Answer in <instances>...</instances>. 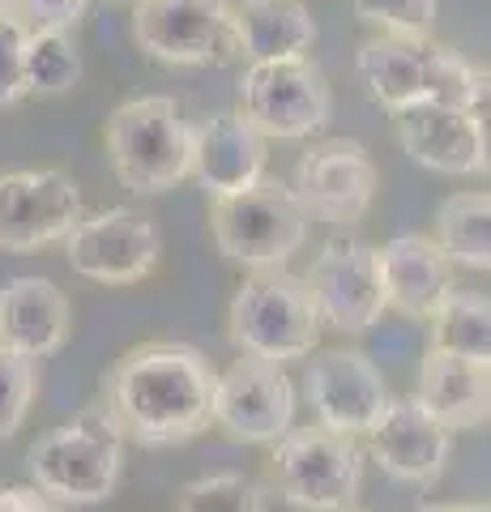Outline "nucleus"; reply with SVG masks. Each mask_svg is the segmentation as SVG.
Returning <instances> with one entry per match:
<instances>
[{"label": "nucleus", "instance_id": "nucleus-20", "mask_svg": "<svg viewBox=\"0 0 491 512\" xmlns=\"http://www.w3.org/2000/svg\"><path fill=\"white\" fill-rule=\"evenodd\" d=\"M415 402L445 431L487 423V414H491V363L449 355V350L432 346L419 363Z\"/></svg>", "mask_w": 491, "mask_h": 512}, {"label": "nucleus", "instance_id": "nucleus-12", "mask_svg": "<svg viewBox=\"0 0 491 512\" xmlns=\"http://www.w3.org/2000/svg\"><path fill=\"white\" fill-rule=\"evenodd\" d=\"M291 192H295V201L304 214L329 222V227H355L372 205L376 163L359 141L325 137L299 154Z\"/></svg>", "mask_w": 491, "mask_h": 512}, {"label": "nucleus", "instance_id": "nucleus-27", "mask_svg": "<svg viewBox=\"0 0 491 512\" xmlns=\"http://www.w3.org/2000/svg\"><path fill=\"white\" fill-rule=\"evenodd\" d=\"M35 380H39L35 359L0 346V440H9L22 427L30 397H35Z\"/></svg>", "mask_w": 491, "mask_h": 512}, {"label": "nucleus", "instance_id": "nucleus-3", "mask_svg": "<svg viewBox=\"0 0 491 512\" xmlns=\"http://www.w3.org/2000/svg\"><path fill=\"white\" fill-rule=\"evenodd\" d=\"M227 329L244 355L291 363L312 355L316 338H321V312H316L308 282L291 269H248L240 291L231 295Z\"/></svg>", "mask_w": 491, "mask_h": 512}, {"label": "nucleus", "instance_id": "nucleus-18", "mask_svg": "<svg viewBox=\"0 0 491 512\" xmlns=\"http://www.w3.org/2000/svg\"><path fill=\"white\" fill-rule=\"evenodd\" d=\"M376 265H380L385 308H398L402 316H432L457 291L453 261L427 235L389 239L385 248H376Z\"/></svg>", "mask_w": 491, "mask_h": 512}, {"label": "nucleus", "instance_id": "nucleus-22", "mask_svg": "<svg viewBox=\"0 0 491 512\" xmlns=\"http://www.w3.org/2000/svg\"><path fill=\"white\" fill-rule=\"evenodd\" d=\"M235 9V52L248 60L304 56L316 43V22L304 0H240Z\"/></svg>", "mask_w": 491, "mask_h": 512}, {"label": "nucleus", "instance_id": "nucleus-7", "mask_svg": "<svg viewBox=\"0 0 491 512\" xmlns=\"http://www.w3.org/2000/svg\"><path fill=\"white\" fill-rule=\"evenodd\" d=\"M214 244L240 269H274L287 265L308 235V214L299 210L295 192L278 180L248 184L227 197H214Z\"/></svg>", "mask_w": 491, "mask_h": 512}, {"label": "nucleus", "instance_id": "nucleus-14", "mask_svg": "<svg viewBox=\"0 0 491 512\" xmlns=\"http://www.w3.org/2000/svg\"><path fill=\"white\" fill-rule=\"evenodd\" d=\"M304 397L316 423L342 431V436H368L389 402L385 376L363 350H321L304 367Z\"/></svg>", "mask_w": 491, "mask_h": 512}, {"label": "nucleus", "instance_id": "nucleus-21", "mask_svg": "<svg viewBox=\"0 0 491 512\" xmlns=\"http://www.w3.org/2000/svg\"><path fill=\"white\" fill-rule=\"evenodd\" d=\"M69 295L47 278H13L0 286V346L47 359L69 342Z\"/></svg>", "mask_w": 491, "mask_h": 512}, {"label": "nucleus", "instance_id": "nucleus-6", "mask_svg": "<svg viewBox=\"0 0 491 512\" xmlns=\"http://www.w3.org/2000/svg\"><path fill=\"white\" fill-rule=\"evenodd\" d=\"M269 474H274V487L291 508L338 512L346 504H355L359 495L363 448L355 436H342V431L325 423L287 427L274 440Z\"/></svg>", "mask_w": 491, "mask_h": 512}, {"label": "nucleus", "instance_id": "nucleus-17", "mask_svg": "<svg viewBox=\"0 0 491 512\" xmlns=\"http://www.w3.org/2000/svg\"><path fill=\"white\" fill-rule=\"evenodd\" d=\"M368 453L398 483H432L449 461V431L415 397H402L385 402L380 419L368 427Z\"/></svg>", "mask_w": 491, "mask_h": 512}, {"label": "nucleus", "instance_id": "nucleus-13", "mask_svg": "<svg viewBox=\"0 0 491 512\" xmlns=\"http://www.w3.org/2000/svg\"><path fill=\"white\" fill-rule=\"evenodd\" d=\"M82 218V192L65 171H9L0 175V248L35 252L65 239Z\"/></svg>", "mask_w": 491, "mask_h": 512}, {"label": "nucleus", "instance_id": "nucleus-25", "mask_svg": "<svg viewBox=\"0 0 491 512\" xmlns=\"http://www.w3.org/2000/svg\"><path fill=\"white\" fill-rule=\"evenodd\" d=\"M22 69L30 94H65L82 82V56L69 30H26Z\"/></svg>", "mask_w": 491, "mask_h": 512}, {"label": "nucleus", "instance_id": "nucleus-23", "mask_svg": "<svg viewBox=\"0 0 491 512\" xmlns=\"http://www.w3.org/2000/svg\"><path fill=\"white\" fill-rule=\"evenodd\" d=\"M436 248L470 269L491 265V197L457 192L436 210Z\"/></svg>", "mask_w": 491, "mask_h": 512}, {"label": "nucleus", "instance_id": "nucleus-31", "mask_svg": "<svg viewBox=\"0 0 491 512\" xmlns=\"http://www.w3.org/2000/svg\"><path fill=\"white\" fill-rule=\"evenodd\" d=\"M0 512H52L39 487H0Z\"/></svg>", "mask_w": 491, "mask_h": 512}, {"label": "nucleus", "instance_id": "nucleus-11", "mask_svg": "<svg viewBox=\"0 0 491 512\" xmlns=\"http://www.w3.org/2000/svg\"><path fill=\"white\" fill-rule=\"evenodd\" d=\"M133 39L163 64H210L235 52L231 0H137Z\"/></svg>", "mask_w": 491, "mask_h": 512}, {"label": "nucleus", "instance_id": "nucleus-16", "mask_svg": "<svg viewBox=\"0 0 491 512\" xmlns=\"http://www.w3.org/2000/svg\"><path fill=\"white\" fill-rule=\"evenodd\" d=\"M398 141L410 163L440 175L487 171V124L479 111L415 103L398 111Z\"/></svg>", "mask_w": 491, "mask_h": 512}, {"label": "nucleus", "instance_id": "nucleus-29", "mask_svg": "<svg viewBox=\"0 0 491 512\" xmlns=\"http://www.w3.org/2000/svg\"><path fill=\"white\" fill-rule=\"evenodd\" d=\"M22 52H26V26L9 9H0V107H13L30 94Z\"/></svg>", "mask_w": 491, "mask_h": 512}, {"label": "nucleus", "instance_id": "nucleus-2", "mask_svg": "<svg viewBox=\"0 0 491 512\" xmlns=\"http://www.w3.org/2000/svg\"><path fill=\"white\" fill-rule=\"evenodd\" d=\"M355 69L372 99L385 111H406L415 103H440L479 111L487 99V73L427 35H376L359 47Z\"/></svg>", "mask_w": 491, "mask_h": 512}, {"label": "nucleus", "instance_id": "nucleus-30", "mask_svg": "<svg viewBox=\"0 0 491 512\" xmlns=\"http://www.w3.org/2000/svg\"><path fill=\"white\" fill-rule=\"evenodd\" d=\"M90 0H9V13L26 30H73Z\"/></svg>", "mask_w": 491, "mask_h": 512}, {"label": "nucleus", "instance_id": "nucleus-28", "mask_svg": "<svg viewBox=\"0 0 491 512\" xmlns=\"http://www.w3.org/2000/svg\"><path fill=\"white\" fill-rule=\"evenodd\" d=\"M351 9L385 35H427L436 22V0H351Z\"/></svg>", "mask_w": 491, "mask_h": 512}, {"label": "nucleus", "instance_id": "nucleus-26", "mask_svg": "<svg viewBox=\"0 0 491 512\" xmlns=\"http://www.w3.org/2000/svg\"><path fill=\"white\" fill-rule=\"evenodd\" d=\"M176 512H269V491L248 474H210L180 491Z\"/></svg>", "mask_w": 491, "mask_h": 512}, {"label": "nucleus", "instance_id": "nucleus-24", "mask_svg": "<svg viewBox=\"0 0 491 512\" xmlns=\"http://www.w3.org/2000/svg\"><path fill=\"white\" fill-rule=\"evenodd\" d=\"M427 320H432L436 350L466 355V359H491V303L483 295L453 291Z\"/></svg>", "mask_w": 491, "mask_h": 512}, {"label": "nucleus", "instance_id": "nucleus-1", "mask_svg": "<svg viewBox=\"0 0 491 512\" xmlns=\"http://www.w3.org/2000/svg\"><path fill=\"white\" fill-rule=\"evenodd\" d=\"M214 363L184 342H141L103 376V406L141 448H171L210 427Z\"/></svg>", "mask_w": 491, "mask_h": 512}, {"label": "nucleus", "instance_id": "nucleus-15", "mask_svg": "<svg viewBox=\"0 0 491 512\" xmlns=\"http://www.w3.org/2000/svg\"><path fill=\"white\" fill-rule=\"evenodd\" d=\"M304 282L316 299L321 325H334L342 333L372 329L380 320V312H385L376 248L355 244V239H334V244H325Z\"/></svg>", "mask_w": 491, "mask_h": 512}, {"label": "nucleus", "instance_id": "nucleus-34", "mask_svg": "<svg viewBox=\"0 0 491 512\" xmlns=\"http://www.w3.org/2000/svg\"><path fill=\"white\" fill-rule=\"evenodd\" d=\"M0 9H9V0H0Z\"/></svg>", "mask_w": 491, "mask_h": 512}, {"label": "nucleus", "instance_id": "nucleus-5", "mask_svg": "<svg viewBox=\"0 0 491 512\" xmlns=\"http://www.w3.org/2000/svg\"><path fill=\"white\" fill-rule=\"evenodd\" d=\"M107 158L129 192H167L193 167V128L163 94H141L107 120Z\"/></svg>", "mask_w": 491, "mask_h": 512}, {"label": "nucleus", "instance_id": "nucleus-19", "mask_svg": "<svg viewBox=\"0 0 491 512\" xmlns=\"http://www.w3.org/2000/svg\"><path fill=\"white\" fill-rule=\"evenodd\" d=\"M188 171L210 197H227V192L257 184L265 175V133L240 111H223L193 128V167Z\"/></svg>", "mask_w": 491, "mask_h": 512}, {"label": "nucleus", "instance_id": "nucleus-10", "mask_svg": "<svg viewBox=\"0 0 491 512\" xmlns=\"http://www.w3.org/2000/svg\"><path fill=\"white\" fill-rule=\"evenodd\" d=\"M69 269L77 278H90L99 286H133L158 265L163 239H158L154 218L137 210H103L94 218H77L65 235Z\"/></svg>", "mask_w": 491, "mask_h": 512}, {"label": "nucleus", "instance_id": "nucleus-8", "mask_svg": "<svg viewBox=\"0 0 491 512\" xmlns=\"http://www.w3.org/2000/svg\"><path fill=\"white\" fill-rule=\"evenodd\" d=\"M240 116L265 137L299 141L329 124V82L308 52L282 60H252L240 82Z\"/></svg>", "mask_w": 491, "mask_h": 512}, {"label": "nucleus", "instance_id": "nucleus-4", "mask_svg": "<svg viewBox=\"0 0 491 512\" xmlns=\"http://www.w3.org/2000/svg\"><path fill=\"white\" fill-rule=\"evenodd\" d=\"M30 478L47 500L99 504L116 491L124 466V431L107 406H90L65 427H52L30 444Z\"/></svg>", "mask_w": 491, "mask_h": 512}, {"label": "nucleus", "instance_id": "nucleus-33", "mask_svg": "<svg viewBox=\"0 0 491 512\" xmlns=\"http://www.w3.org/2000/svg\"><path fill=\"white\" fill-rule=\"evenodd\" d=\"M338 512H363V508H355V504H346V508H338Z\"/></svg>", "mask_w": 491, "mask_h": 512}, {"label": "nucleus", "instance_id": "nucleus-9", "mask_svg": "<svg viewBox=\"0 0 491 512\" xmlns=\"http://www.w3.org/2000/svg\"><path fill=\"white\" fill-rule=\"evenodd\" d=\"M295 419V384L282 363L257 355L235 359L227 372H214V402L210 423H218L231 440L244 444H274Z\"/></svg>", "mask_w": 491, "mask_h": 512}, {"label": "nucleus", "instance_id": "nucleus-32", "mask_svg": "<svg viewBox=\"0 0 491 512\" xmlns=\"http://www.w3.org/2000/svg\"><path fill=\"white\" fill-rule=\"evenodd\" d=\"M419 512H487V504H423Z\"/></svg>", "mask_w": 491, "mask_h": 512}]
</instances>
